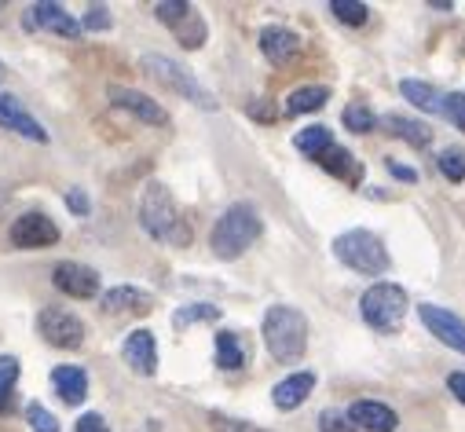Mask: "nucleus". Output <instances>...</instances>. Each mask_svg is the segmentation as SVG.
Instances as JSON below:
<instances>
[{
    "label": "nucleus",
    "instance_id": "obj_4",
    "mask_svg": "<svg viewBox=\"0 0 465 432\" xmlns=\"http://www.w3.org/2000/svg\"><path fill=\"white\" fill-rule=\"evenodd\" d=\"M333 257L360 275H385L389 271V250L374 231L352 228L333 239Z\"/></svg>",
    "mask_w": 465,
    "mask_h": 432
},
{
    "label": "nucleus",
    "instance_id": "obj_14",
    "mask_svg": "<svg viewBox=\"0 0 465 432\" xmlns=\"http://www.w3.org/2000/svg\"><path fill=\"white\" fill-rule=\"evenodd\" d=\"M348 421L356 428H367V432H396L400 428V417L392 407L385 403H374V399H356L348 407Z\"/></svg>",
    "mask_w": 465,
    "mask_h": 432
},
{
    "label": "nucleus",
    "instance_id": "obj_12",
    "mask_svg": "<svg viewBox=\"0 0 465 432\" xmlns=\"http://www.w3.org/2000/svg\"><path fill=\"white\" fill-rule=\"evenodd\" d=\"M52 30V34H59V37H70V41H77L81 37V23L63 8V5H52V0H41V5H34L30 8V15H26V30Z\"/></svg>",
    "mask_w": 465,
    "mask_h": 432
},
{
    "label": "nucleus",
    "instance_id": "obj_17",
    "mask_svg": "<svg viewBox=\"0 0 465 432\" xmlns=\"http://www.w3.org/2000/svg\"><path fill=\"white\" fill-rule=\"evenodd\" d=\"M122 356H125V363H129L136 374L151 378V374L158 370V341H154V334H151V330H133V334L125 338Z\"/></svg>",
    "mask_w": 465,
    "mask_h": 432
},
{
    "label": "nucleus",
    "instance_id": "obj_44",
    "mask_svg": "<svg viewBox=\"0 0 465 432\" xmlns=\"http://www.w3.org/2000/svg\"><path fill=\"white\" fill-rule=\"evenodd\" d=\"M0 12H5V5H0Z\"/></svg>",
    "mask_w": 465,
    "mask_h": 432
},
{
    "label": "nucleus",
    "instance_id": "obj_8",
    "mask_svg": "<svg viewBox=\"0 0 465 432\" xmlns=\"http://www.w3.org/2000/svg\"><path fill=\"white\" fill-rule=\"evenodd\" d=\"M8 239L19 250H45V246L59 242V224L52 221V216H45V212H23L19 221L12 224Z\"/></svg>",
    "mask_w": 465,
    "mask_h": 432
},
{
    "label": "nucleus",
    "instance_id": "obj_29",
    "mask_svg": "<svg viewBox=\"0 0 465 432\" xmlns=\"http://www.w3.org/2000/svg\"><path fill=\"white\" fill-rule=\"evenodd\" d=\"M15 381H19V359L15 356H0V414H5L8 403H12Z\"/></svg>",
    "mask_w": 465,
    "mask_h": 432
},
{
    "label": "nucleus",
    "instance_id": "obj_2",
    "mask_svg": "<svg viewBox=\"0 0 465 432\" xmlns=\"http://www.w3.org/2000/svg\"><path fill=\"white\" fill-rule=\"evenodd\" d=\"M140 224L154 242H165V246H187L191 242V224L183 221L176 198L162 183H147V191L140 198Z\"/></svg>",
    "mask_w": 465,
    "mask_h": 432
},
{
    "label": "nucleus",
    "instance_id": "obj_31",
    "mask_svg": "<svg viewBox=\"0 0 465 432\" xmlns=\"http://www.w3.org/2000/svg\"><path fill=\"white\" fill-rule=\"evenodd\" d=\"M191 12H194V8L187 5V0H162V5H154L158 23H165V26H180Z\"/></svg>",
    "mask_w": 465,
    "mask_h": 432
},
{
    "label": "nucleus",
    "instance_id": "obj_5",
    "mask_svg": "<svg viewBox=\"0 0 465 432\" xmlns=\"http://www.w3.org/2000/svg\"><path fill=\"white\" fill-rule=\"evenodd\" d=\"M140 66H143V74H151L158 84H165L169 92L191 99L194 106H202V111H216V106H220L216 95H213V92H209L187 66H180L176 59H169V55H143Z\"/></svg>",
    "mask_w": 465,
    "mask_h": 432
},
{
    "label": "nucleus",
    "instance_id": "obj_32",
    "mask_svg": "<svg viewBox=\"0 0 465 432\" xmlns=\"http://www.w3.org/2000/svg\"><path fill=\"white\" fill-rule=\"evenodd\" d=\"M443 118H447L458 133H465V92H450V95H443Z\"/></svg>",
    "mask_w": 465,
    "mask_h": 432
},
{
    "label": "nucleus",
    "instance_id": "obj_35",
    "mask_svg": "<svg viewBox=\"0 0 465 432\" xmlns=\"http://www.w3.org/2000/svg\"><path fill=\"white\" fill-rule=\"evenodd\" d=\"M319 428L322 432H360L352 421H348V414H341V410H322L319 414Z\"/></svg>",
    "mask_w": 465,
    "mask_h": 432
},
{
    "label": "nucleus",
    "instance_id": "obj_18",
    "mask_svg": "<svg viewBox=\"0 0 465 432\" xmlns=\"http://www.w3.org/2000/svg\"><path fill=\"white\" fill-rule=\"evenodd\" d=\"M312 388H315V374H312V370L290 374V378H282V381L272 388V403H275L279 410H297V407L312 396Z\"/></svg>",
    "mask_w": 465,
    "mask_h": 432
},
{
    "label": "nucleus",
    "instance_id": "obj_34",
    "mask_svg": "<svg viewBox=\"0 0 465 432\" xmlns=\"http://www.w3.org/2000/svg\"><path fill=\"white\" fill-rule=\"evenodd\" d=\"M440 172H443L450 183H461V180H465V154H461V151H443V154H440Z\"/></svg>",
    "mask_w": 465,
    "mask_h": 432
},
{
    "label": "nucleus",
    "instance_id": "obj_21",
    "mask_svg": "<svg viewBox=\"0 0 465 432\" xmlns=\"http://www.w3.org/2000/svg\"><path fill=\"white\" fill-rule=\"evenodd\" d=\"M330 103V88L326 84H304L297 92H290L286 99V118H297V114H315L319 106Z\"/></svg>",
    "mask_w": 465,
    "mask_h": 432
},
{
    "label": "nucleus",
    "instance_id": "obj_42",
    "mask_svg": "<svg viewBox=\"0 0 465 432\" xmlns=\"http://www.w3.org/2000/svg\"><path fill=\"white\" fill-rule=\"evenodd\" d=\"M250 114H253V118H261V122H275V118H279L275 111H268V106H264V99L250 103Z\"/></svg>",
    "mask_w": 465,
    "mask_h": 432
},
{
    "label": "nucleus",
    "instance_id": "obj_1",
    "mask_svg": "<svg viewBox=\"0 0 465 432\" xmlns=\"http://www.w3.org/2000/svg\"><path fill=\"white\" fill-rule=\"evenodd\" d=\"M264 231V221L261 212L250 205V201H235L220 212V221L213 224V235H209V250L220 257V260H235L242 257Z\"/></svg>",
    "mask_w": 465,
    "mask_h": 432
},
{
    "label": "nucleus",
    "instance_id": "obj_40",
    "mask_svg": "<svg viewBox=\"0 0 465 432\" xmlns=\"http://www.w3.org/2000/svg\"><path fill=\"white\" fill-rule=\"evenodd\" d=\"M385 165H389V172H392L396 180H403V183H414V180H418V172H414V169H407V165H400V162H392V158H389Z\"/></svg>",
    "mask_w": 465,
    "mask_h": 432
},
{
    "label": "nucleus",
    "instance_id": "obj_36",
    "mask_svg": "<svg viewBox=\"0 0 465 432\" xmlns=\"http://www.w3.org/2000/svg\"><path fill=\"white\" fill-rule=\"evenodd\" d=\"M81 30H110V12L103 5L88 8V15L81 19Z\"/></svg>",
    "mask_w": 465,
    "mask_h": 432
},
{
    "label": "nucleus",
    "instance_id": "obj_6",
    "mask_svg": "<svg viewBox=\"0 0 465 432\" xmlns=\"http://www.w3.org/2000/svg\"><path fill=\"white\" fill-rule=\"evenodd\" d=\"M407 290L396 282H378L363 293L360 311L367 319V327L381 330V334H400L403 330V319H407Z\"/></svg>",
    "mask_w": 465,
    "mask_h": 432
},
{
    "label": "nucleus",
    "instance_id": "obj_3",
    "mask_svg": "<svg viewBox=\"0 0 465 432\" xmlns=\"http://www.w3.org/2000/svg\"><path fill=\"white\" fill-rule=\"evenodd\" d=\"M264 345L272 352V359L279 363H297L308 349V319L290 308V304H272L264 311Z\"/></svg>",
    "mask_w": 465,
    "mask_h": 432
},
{
    "label": "nucleus",
    "instance_id": "obj_13",
    "mask_svg": "<svg viewBox=\"0 0 465 432\" xmlns=\"http://www.w3.org/2000/svg\"><path fill=\"white\" fill-rule=\"evenodd\" d=\"M0 129L19 133L23 140H34V143H48L45 125L30 111H23V103L15 95H0Z\"/></svg>",
    "mask_w": 465,
    "mask_h": 432
},
{
    "label": "nucleus",
    "instance_id": "obj_23",
    "mask_svg": "<svg viewBox=\"0 0 465 432\" xmlns=\"http://www.w3.org/2000/svg\"><path fill=\"white\" fill-rule=\"evenodd\" d=\"M400 92H403V99H411L418 106V111L443 114V95L432 84H425V81H400Z\"/></svg>",
    "mask_w": 465,
    "mask_h": 432
},
{
    "label": "nucleus",
    "instance_id": "obj_15",
    "mask_svg": "<svg viewBox=\"0 0 465 432\" xmlns=\"http://www.w3.org/2000/svg\"><path fill=\"white\" fill-rule=\"evenodd\" d=\"M103 311L106 315H147L154 311V297L136 286H114L103 293Z\"/></svg>",
    "mask_w": 465,
    "mask_h": 432
},
{
    "label": "nucleus",
    "instance_id": "obj_16",
    "mask_svg": "<svg viewBox=\"0 0 465 432\" xmlns=\"http://www.w3.org/2000/svg\"><path fill=\"white\" fill-rule=\"evenodd\" d=\"M261 52L272 66H286L301 55V37L286 26H264L261 30Z\"/></svg>",
    "mask_w": 465,
    "mask_h": 432
},
{
    "label": "nucleus",
    "instance_id": "obj_7",
    "mask_svg": "<svg viewBox=\"0 0 465 432\" xmlns=\"http://www.w3.org/2000/svg\"><path fill=\"white\" fill-rule=\"evenodd\" d=\"M37 330H41V338H45L52 349L74 352V349L84 345V322H81L74 311H66V308H45V311L37 315Z\"/></svg>",
    "mask_w": 465,
    "mask_h": 432
},
{
    "label": "nucleus",
    "instance_id": "obj_25",
    "mask_svg": "<svg viewBox=\"0 0 465 432\" xmlns=\"http://www.w3.org/2000/svg\"><path fill=\"white\" fill-rule=\"evenodd\" d=\"M293 147H297L301 154H308V158L319 162V158L333 147V140H330V129H326V125H312V129H301V133H297Z\"/></svg>",
    "mask_w": 465,
    "mask_h": 432
},
{
    "label": "nucleus",
    "instance_id": "obj_43",
    "mask_svg": "<svg viewBox=\"0 0 465 432\" xmlns=\"http://www.w3.org/2000/svg\"><path fill=\"white\" fill-rule=\"evenodd\" d=\"M432 8H436V12H450L454 5H450V0H432Z\"/></svg>",
    "mask_w": 465,
    "mask_h": 432
},
{
    "label": "nucleus",
    "instance_id": "obj_33",
    "mask_svg": "<svg viewBox=\"0 0 465 432\" xmlns=\"http://www.w3.org/2000/svg\"><path fill=\"white\" fill-rule=\"evenodd\" d=\"M26 421H30L34 432H59V417L52 410H45L41 403H30L26 407Z\"/></svg>",
    "mask_w": 465,
    "mask_h": 432
},
{
    "label": "nucleus",
    "instance_id": "obj_39",
    "mask_svg": "<svg viewBox=\"0 0 465 432\" xmlns=\"http://www.w3.org/2000/svg\"><path fill=\"white\" fill-rule=\"evenodd\" d=\"M213 421H216L220 432H257V428L246 425V421H227V417H220V414H213Z\"/></svg>",
    "mask_w": 465,
    "mask_h": 432
},
{
    "label": "nucleus",
    "instance_id": "obj_41",
    "mask_svg": "<svg viewBox=\"0 0 465 432\" xmlns=\"http://www.w3.org/2000/svg\"><path fill=\"white\" fill-rule=\"evenodd\" d=\"M447 388L450 396H458V403H465V374H447Z\"/></svg>",
    "mask_w": 465,
    "mask_h": 432
},
{
    "label": "nucleus",
    "instance_id": "obj_28",
    "mask_svg": "<svg viewBox=\"0 0 465 432\" xmlns=\"http://www.w3.org/2000/svg\"><path fill=\"white\" fill-rule=\"evenodd\" d=\"M173 34H176V41H180L183 48H202V44H205V19H202L198 12H191L180 26H173Z\"/></svg>",
    "mask_w": 465,
    "mask_h": 432
},
{
    "label": "nucleus",
    "instance_id": "obj_37",
    "mask_svg": "<svg viewBox=\"0 0 465 432\" xmlns=\"http://www.w3.org/2000/svg\"><path fill=\"white\" fill-rule=\"evenodd\" d=\"M66 205H70V212H77V216H88V209H92V201H88V194H84L81 187H70V191H66Z\"/></svg>",
    "mask_w": 465,
    "mask_h": 432
},
{
    "label": "nucleus",
    "instance_id": "obj_19",
    "mask_svg": "<svg viewBox=\"0 0 465 432\" xmlns=\"http://www.w3.org/2000/svg\"><path fill=\"white\" fill-rule=\"evenodd\" d=\"M52 385H55L59 399L70 403V407H77V403L88 396V374H84V367H74V363L55 367V370H52Z\"/></svg>",
    "mask_w": 465,
    "mask_h": 432
},
{
    "label": "nucleus",
    "instance_id": "obj_11",
    "mask_svg": "<svg viewBox=\"0 0 465 432\" xmlns=\"http://www.w3.org/2000/svg\"><path fill=\"white\" fill-rule=\"evenodd\" d=\"M52 282H55L66 297H77V300H88V297L99 293V271L88 268V264H77V260H63V264H55Z\"/></svg>",
    "mask_w": 465,
    "mask_h": 432
},
{
    "label": "nucleus",
    "instance_id": "obj_20",
    "mask_svg": "<svg viewBox=\"0 0 465 432\" xmlns=\"http://www.w3.org/2000/svg\"><path fill=\"white\" fill-rule=\"evenodd\" d=\"M319 165H322L330 176L344 180V183H356V187H360V180H363V162H356V154L344 151V147H330V151L319 158Z\"/></svg>",
    "mask_w": 465,
    "mask_h": 432
},
{
    "label": "nucleus",
    "instance_id": "obj_24",
    "mask_svg": "<svg viewBox=\"0 0 465 432\" xmlns=\"http://www.w3.org/2000/svg\"><path fill=\"white\" fill-rule=\"evenodd\" d=\"M216 367L220 370H242L246 367V349L239 345V338L231 330L216 334Z\"/></svg>",
    "mask_w": 465,
    "mask_h": 432
},
{
    "label": "nucleus",
    "instance_id": "obj_9",
    "mask_svg": "<svg viewBox=\"0 0 465 432\" xmlns=\"http://www.w3.org/2000/svg\"><path fill=\"white\" fill-rule=\"evenodd\" d=\"M418 315H421V322L429 327V334L436 341H443L447 349L465 356V319L461 315H454L447 308H436V304H418Z\"/></svg>",
    "mask_w": 465,
    "mask_h": 432
},
{
    "label": "nucleus",
    "instance_id": "obj_10",
    "mask_svg": "<svg viewBox=\"0 0 465 432\" xmlns=\"http://www.w3.org/2000/svg\"><path fill=\"white\" fill-rule=\"evenodd\" d=\"M106 99L114 106H122V111H129L133 118H140L143 125H169V114H165V106L154 103L151 95L136 92V88H122V84H110L106 88Z\"/></svg>",
    "mask_w": 465,
    "mask_h": 432
},
{
    "label": "nucleus",
    "instance_id": "obj_22",
    "mask_svg": "<svg viewBox=\"0 0 465 432\" xmlns=\"http://www.w3.org/2000/svg\"><path fill=\"white\" fill-rule=\"evenodd\" d=\"M381 125H385L392 136H400L403 143L418 147V151H425V147L432 143V129H429V125H421V122H414V118H403V114H389Z\"/></svg>",
    "mask_w": 465,
    "mask_h": 432
},
{
    "label": "nucleus",
    "instance_id": "obj_38",
    "mask_svg": "<svg viewBox=\"0 0 465 432\" xmlns=\"http://www.w3.org/2000/svg\"><path fill=\"white\" fill-rule=\"evenodd\" d=\"M74 432H110V425L103 421V414H81Z\"/></svg>",
    "mask_w": 465,
    "mask_h": 432
},
{
    "label": "nucleus",
    "instance_id": "obj_30",
    "mask_svg": "<svg viewBox=\"0 0 465 432\" xmlns=\"http://www.w3.org/2000/svg\"><path fill=\"white\" fill-rule=\"evenodd\" d=\"M213 319H220V308L216 304H187V308H180L173 315L176 327H191V322H213Z\"/></svg>",
    "mask_w": 465,
    "mask_h": 432
},
{
    "label": "nucleus",
    "instance_id": "obj_27",
    "mask_svg": "<svg viewBox=\"0 0 465 432\" xmlns=\"http://www.w3.org/2000/svg\"><path fill=\"white\" fill-rule=\"evenodd\" d=\"M330 15H337V23L344 26H363L371 19V8L360 0H330Z\"/></svg>",
    "mask_w": 465,
    "mask_h": 432
},
{
    "label": "nucleus",
    "instance_id": "obj_26",
    "mask_svg": "<svg viewBox=\"0 0 465 432\" xmlns=\"http://www.w3.org/2000/svg\"><path fill=\"white\" fill-rule=\"evenodd\" d=\"M341 122H344V129H348V133H360V136H367V133H374V129H378L374 111H367L363 103H348V106H344V114H341Z\"/></svg>",
    "mask_w": 465,
    "mask_h": 432
}]
</instances>
